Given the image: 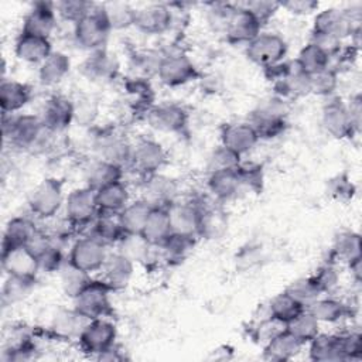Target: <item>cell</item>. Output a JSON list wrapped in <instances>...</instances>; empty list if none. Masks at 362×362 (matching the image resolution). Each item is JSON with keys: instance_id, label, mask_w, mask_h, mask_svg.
Returning a JSON list of instances; mask_svg holds the SVG:
<instances>
[{"instance_id": "obj_1", "label": "cell", "mask_w": 362, "mask_h": 362, "mask_svg": "<svg viewBox=\"0 0 362 362\" xmlns=\"http://www.w3.org/2000/svg\"><path fill=\"white\" fill-rule=\"evenodd\" d=\"M38 115H6L3 113V134L14 147L31 150L38 147L45 134H49Z\"/></svg>"}, {"instance_id": "obj_2", "label": "cell", "mask_w": 362, "mask_h": 362, "mask_svg": "<svg viewBox=\"0 0 362 362\" xmlns=\"http://www.w3.org/2000/svg\"><path fill=\"white\" fill-rule=\"evenodd\" d=\"M361 7L337 8L328 7L317 13L314 17L313 33L334 37L339 41L352 37L361 30Z\"/></svg>"}, {"instance_id": "obj_3", "label": "cell", "mask_w": 362, "mask_h": 362, "mask_svg": "<svg viewBox=\"0 0 362 362\" xmlns=\"http://www.w3.org/2000/svg\"><path fill=\"white\" fill-rule=\"evenodd\" d=\"M287 103L280 96L263 99L252 112L249 123L256 130L259 139H274L284 133L287 127Z\"/></svg>"}, {"instance_id": "obj_4", "label": "cell", "mask_w": 362, "mask_h": 362, "mask_svg": "<svg viewBox=\"0 0 362 362\" xmlns=\"http://www.w3.org/2000/svg\"><path fill=\"white\" fill-rule=\"evenodd\" d=\"M64 184L58 178L42 180L31 192L28 206L31 214L42 221L55 218L64 208Z\"/></svg>"}, {"instance_id": "obj_5", "label": "cell", "mask_w": 362, "mask_h": 362, "mask_svg": "<svg viewBox=\"0 0 362 362\" xmlns=\"http://www.w3.org/2000/svg\"><path fill=\"white\" fill-rule=\"evenodd\" d=\"M109 255L107 245L95 238L90 233H86L81 238H78L69 249L68 253V262L86 272V273H93L102 269L106 257Z\"/></svg>"}, {"instance_id": "obj_6", "label": "cell", "mask_w": 362, "mask_h": 362, "mask_svg": "<svg viewBox=\"0 0 362 362\" xmlns=\"http://www.w3.org/2000/svg\"><path fill=\"white\" fill-rule=\"evenodd\" d=\"M64 212L65 218L74 225L75 229L89 228L99 214L96 191L88 185L72 189L65 197Z\"/></svg>"}, {"instance_id": "obj_7", "label": "cell", "mask_w": 362, "mask_h": 362, "mask_svg": "<svg viewBox=\"0 0 362 362\" xmlns=\"http://www.w3.org/2000/svg\"><path fill=\"white\" fill-rule=\"evenodd\" d=\"M112 288L100 279L92 281L74 298V308L86 320L107 317L112 311Z\"/></svg>"}, {"instance_id": "obj_8", "label": "cell", "mask_w": 362, "mask_h": 362, "mask_svg": "<svg viewBox=\"0 0 362 362\" xmlns=\"http://www.w3.org/2000/svg\"><path fill=\"white\" fill-rule=\"evenodd\" d=\"M110 31L112 30L106 18L103 17L99 6H95V8L89 14H86L76 24H74V38L76 44L90 52L103 49Z\"/></svg>"}, {"instance_id": "obj_9", "label": "cell", "mask_w": 362, "mask_h": 362, "mask_svg": "<svg viewBox=\"0 0 362 362\" xmlns=\"http://www.w3.org/2000/svg\"><path fill=\"white\" fill-rule=\"evenodd\" d=\"M288 45L277 33H260L246 45V57L262 68H270L283 62L287 55Z\"/></svg>"}, {"instance_id": "obj_10", "label": "cell", "mask_w": 362, "mask_h": 362, "mask_svg": "<svg viewBox=\"0 0 362 362\" xmlns=\"http://www.w3.org/2000/svg\"><path fill=\"white\" fill-rule=\"evenodd\" d=\"M157 76L165 86H182L199 76L198 68L189 57L182 52H171L161 57L157 66Z\"/></svg>"}, {"instance_id": "obj_11", "label": "cell", "mask_w": 362, "mask_h": 362, "mask_svg": "<svg viewBox=\"0 0 362 362\" xmlns=\"http://www.w3.org/2000/svg\"><path fill=\"white\" fill-rule=\"evenodd\" d=\"M117 338V329L113 322L103 318L89 320L78 337L79 346L90 355H100L112 348Z\"/></svg>"}, {"instance_id": "obj_12", "label": "cell", "mask_w": 362, "mask_h": 362, "mask_svg": "<svg viewBox=\"0 0 362 362\" xmlns=\"http://www.w3.org/2000/svg\"><path fill=\"white\" fill-rule=\"evenodd\" d=\"M167 163V151L161 143L143 139L133 146L130 164L133 168L144 177L158 173Z\"/></svg>"}, {"instance_id": "obj_13", "label": "cell", "mask_w": 362, "mask_h": 362, "mask_svg": "<svg viewBox=\"0 0 362 362\" xmlns=\"http://www.w3.org/2000/svg\"><path fill=\"white\" fill-rule=\"evenodd\" d=\"M262 27L263 25L250 11H247L240 4H235V8L226 21L223 31L229 42L247 45L262 33Z\"/></svg>"}, {"instance_id": "obj_14", "label": "cell", "mask_w": 362, "mask_h": 362, "mask_svg": "<svg viewBox=\"0 0 362 362\" xmlns=\"http://www.w3.org/2000/svg\"><path fill=\"white\" fill-rule=\"evenodd\" d=\"M171 232L181 236L195 238L201 230V208L197 202H173L168 208Z\"/></svg>"}, {"instance_id": "obj_15", "label": "cell", "mask_w": 362, "mask_h": 362, "mask_svg": "<svg viewBox=\"0 0 362 362\" xmlns=\"http://www.w3.org/2000/svg\"><path fill=\"white\" fill-rule=\"evenodd\" d=\"M171 25L173 11L170 6L164 3H151L140 8H136L133 27H136L140 33L148 35L163 34L167 30H170Z\"/></svg>"}, {"instance_id": "obj_16", "label": "cell", "mask_w": 362, "mask_h": 362, "mask_svg": "<svg viewBox=\"0 0 362 362\" xmlns=\"http://www.w3.org/2000/svg\"><path fill=\"white\" fill-rule=\"evenodd\" d=\"M148 124L165 133H182L188 126V112L177 103H163L148 109Z\"/></svg>"}, {"instance_id": "obj_17", "label": "cell", "mask_w": 362, "mask_h": 362, "mask_svg": "<svg viewBox=\"0 0 362 362\" xmlns=\"http://www.w3.org/2000/svg\"><path fill=\"white\" fill-rule=\"evenodd\" d=\"M58 16L55 4L49 1H37L23 20L21 33L49 38L57 28Z\"/></svg>"}, {"instance_id": "obj_18", "label": "cell", "mask_w": 362, "mask_h": 362, "mask_svg": "<svg viewBox=\"0 0 362 362\" xmlns=\"http://www.w3.org/2000/svg\"><path fill=\"white\" fill-rule=\"evenodd\" d=\"M38 116L48 132H62L74 122V100L62 95H54L45 100Z\"/></svg>"}, {"instance_id": "obj_19", "label": "cell", "mask_w": 362, "mask_h": 362, "mask_svg": "<svg viewBox=\"0 0 362 362\" xmlns=\"http://www.w3.org/2000/svg\"><path fill=\"white\" fill-rule=\"evenodd\" d=\"M259 140L256 130L249 122L228 123L221 130V144L240 157L252 151Z\"/></svg>"}, {"instance_id": "obj_20", "label": "cell", "mask_w": 362, "mask_h": 362, "mask_svg": "<svg viewBox=\"0 0 362 362\" xmlns=\"http://www.w3.org/2000/svg\"><path fill=\"white\" fill-rule=\"evenodd\" d=\"M321 124L324 130L335 139H348L355 134L346 106L341 99H329L321 112Z\"/></svg>"}, {"instance_id": "obj_21", "label": "cell", "mask_w": 362, "mask_h": 362, "mask_svg": "<svg viewBox=\"0 0 362 362\" xmlns=\"http://www.w3.org/2000/svg\"><path fill=\"white\" fill-rule=\"evenodd\" d=\"M100 270L102 280L112 288V291H119L129 286L134 274V263L117 250L109 252Z\"/></svg>"}, {"instance_id": "obj_22", "label": "cell", "mask_w": 362, "mask_h": 362, "mask_svg": "<svg viewBox=\"0 0 362 362\" xmlns=\"http://www.w3.org/2000/svg\"><path fill=\"white\" fill-rule=\"evenodd\" d=\"M1 267L7 276L37 277L40 272L37 257L27 246L1 249Z\"/></svg>"}, {"instance_id": "obj_23", "label": "cell", "mask_w": 362, "mask_h": 362, "mask_svg": "<svg viewBox=\"0 0 362 362\" xmlns=\"http://www.w3.org/2000/svg\"><path fill=\"white\" fill-rule=\"evenodd\" d=\"M177 182L163 174H151L146 177L143 185V197L148 204L158 208H168L177 201Z\"/></svg>"}, {"instance_id": "obj_24", "label": "cell", "mask_w": 362, "mask_h": 362, "mask_svg": "<svg viewBox=\"0 0 362 362\" xmlns=\"http://www.w3.org/2000/svg\"><path fill=\"white\" fill-rule=\"evenodd\" d=\"M95 150H96L98 158L124 167L126 164H130L133 146L127 141L126 137L120 134L106 133L98 137L95 143Z\"/></svg>"}, {"instance_id": "obj_25", "label": "cell", "mask_w": 362, "mask_h": 362, "mask_svg": "<svg viewBox=\"0 0 362 362\" xmlns=\"http://www.w3.org/2000/svg\"><path fill=\"white\" fill-rule=\"evenodd\" d=\"M239 167L209 173L208 189L215 199L228 201L240 192L243 188V181Z\"/></svg>"}, {"instance_id": "obj_26", "label": "cell", "mask_w": 362, "mask_h": 362, "mask_svg": "<svg viewBox=\"0 0 362 362\" xmlns=\"http://www.w3.org/2000/svg\"><path fill=\"white\" fill-rule=\"evenodd\" d=\"M308 356L315 362L345 361L342 334H318L308 342Z\"/></svg>"}, {"instance_id": "obj_27", "label": "cell", "mask_w": 362, "mask_h": 362, "mask_svg": "<svg viewBox=\"0 0 362 362\" xmlns=\"http://www.w3.org/2000/svg\"><path fill=\"white\" fill-rule=\"evenodd\" d=\"M49 38L20 33L14 44L16 57L28 64H41L52 52Z\"/></svg>"}, {"instance_id": "obj_28", "label": "cell", "mask_w": 362, "mask_h": 362, "mask_svg": "<svg viewBox=\"0 0 362 362\" xmlns=\"http://www.w3.org/2000/svg\"><path fill=\"white\" fill-rule=\"evenodd\" d=\"M31 88L27 83L14 79H3L0 83L1 113L16 115V112L21 110L31 100Z\"/></svg>"}, {"instance_id": "obj_29", "label": "cell", "mask_w": 362, "mask_h": 362, "mask_svg": "<svg viewBox=\"0 0 362 362\" xmlns=\"http://www.w3.org/2000/svg\"><path fill=\"white\" fill-rule=\"evenodd\" d=\"M123 167L102 158H95L85 168V185L98 191L109 184L122 181Z\"/></svg>"}, {"instance_id": "obj_30", "label": "cell", "mask_w": 362, "mask_h": 362, "mask_svg": "<svg viewBox=\"0 0 362 362\" xmlns=\"http://www.w3.org/2000/svg\"><path fill=\"white\" fill-rule=\"evenodd\" d=\"M276 88L279 90V96H290V98H301L310 95V75L305 74L297 62H287L286 72L280 81L276 82Z\"/></svg>"}, {"instance_id": "obj_31", "label": "cell", "mask_w": 362, "mask_h": 362, "mask_svg": "<svg viewBox=\"0 0 362 362\" xmlns=\"http://www.w3.org/2000/svg\"><path fill=\"white\" fill-rule=\"evenodd\" d=\"M96 202L99 212L120 214L130 202V192L124 181L109 184L96 191Z\"/></svg>"}, {"instance_id": "obj_32", "label": "cell", "mask_w": 362, "mask_h": 362, "mask_svg": "<svg viewBox=\"0 0 362 362\" xmlns=\"http://www.w3.org/2000/svg\"><path fill=\"white\" fill-rule=\"evenodd\" d=\"M88 321L89 320L81 315L74 307L69 310L61 308L52 317L51 332L61 339H74L79 337Z\"/></svg>"}, {"instance_id": "obj_33", "label": "cell", "mask_w": 362, "mask_h": 362, "mask_svg": "<svg viewBox=\"0 0 362 362\" xmlns=\"http://www.w3.org/2000/svg\"><path fill=\"white\" fill-rule=\"evenodd\" d=\"M303 346L304 344L284 328L264 344L263 358L267 361H288L294 358Z\"/></svg>"}, {"instance_id": "obj_34", "label": "cell", "mask_w": 362, "mask_h": 362, "mask_svg": "<svg viewBox=\"0 0 362 362\" xmlns=\"http://www.w3.org/2000/svg\"><path fill=\"white\" fill-rule=\"evenodd\" d=\"M37 232H38V228L30 218L14 216L6 225L1 247L11 249V247L27 246Z\"/></svg>"}, {"instance_id": "obj_35", "label": "cell", "mask_w": 362, "mask_h": 362, "mask_svg": "<svg viewBox=\"0 0 362 362\" xmlns=\"http://www.w3.org/2000/svg\"><path fill=\"white\" fill-rule=\"evenodd\" d=\"M117 69V59L106 49H98L90 52V55L82 64L83 74L88 78H92L93 81L112 79L116 75Z\"/></svg>"}, {"instance_id": "obj_36", "label": "cell", "mask_w": 362, "mask_h": 362, "mask_svg": "<svg viewBox=\"0 0 362 362\" xmlns=\"http://www.w3.org/2000/svg\"><path fill=\"white\" fill-rule=\"evenodd\" d=\"M71 59L62 51H52L49 57L40 64L38 79L44 86L58 85L69 72Z\"/></svg>"}, {"instance_id": "obj_37", "label": "cell", "mask_w": 362, "mask_h": 362, "mask_svg": "<svg viewBox=\"0 0 362 362\" xmlns=\"http://www.w3.org/2000/svg\"><path fill=\"white\" fill-rule=\"evenodd\" d=\"M171 225L167 208L153 206L141 235L153 246H161L171 236Z\"/></svg>"}, {"instance_id": "obj_38", "label": "cell", "mask_w": 362, "mask_h": 362, "mask_svg": "<svg viewBox=\"0 0 362 362\" xmlns=\"http://www.w3.org/2000/svg\"><path fill=\"white\" fill-rule=\"evenodd\" d=\"M103 243L115 245L122 239L124 235V230L122 228L119 214H106V212H99L95 221L89 226V232Z\"/></svg>"}, {"instance_id": "obj_39", "label": "cell", "mask_w": 362, "mask_h": 362, "mask_svg": "<svg viewBox=\"0 0 362 362\" xmlns=\"http://www.w3.org/2000/svg\"><path fill=\"white\" fill-rule=\"evenodd\" d=\"M153 209L144 198L130 201L126 208L119 214V219L124 233H141L146 221Z\"/></svg>"}, {"instance_id": "obj_40", "label": "cell", "mask_w": 362, "mask_h": 362, "mask_svg": "<svg viewBox=\"0 0 362 362\" xmlns=\"http://www.w3.org/2000/svg\"><path fill=\"white\" fill-rule=\"evenodd\" d=\"M116 250L136 263H146L151 259L153 249L156 246L150 245L141 233H124L122 239L116 243Z\"/></svg>"}, {"instance_id": "obj_41", "label": "cell", "mask_w": 362, "mask_h": 362, "mask_svg": "<svg viewBox=\"0 0 362 362\" xmlns=\"http://www.w3.org/2000/svg\"><path fill=\"white\" fill-rule=\"evenodd\" d=\"M317 321L325 324H335L349 314V307L334 297H320L307 308Z\"/></svg>"}, {"instance_id": "obj_42", "label": "cell", "mask_w": 362, "mask_h": 362, "mask_svg": "<svg viewBox=\"0 0 362 362\" xmlns=\"http://www.w3.org/2000/svg\"><path fill=\"white\" fill-rule=\"evenodd\" d=\"M110 30H124L133 25L136 8L124 1H106L99 6Z\"/></svg>"}, {"instance_id": "obj_43", "label": "cell", "mask_w": 362, "mask_h": 362, "mask_svg": "<svg viewBox=\"0 0 362 362\" xmlns=\"http://www.w3.org/2000/svg\"><path fill=\"white\" fill-rule=\"evenodd\" d=\"M59 281L65 296L74 300L92 281V276L90 273H86L72 266L66 260L64 266L59 269Z\"/></svg>"}, {"instance_id": "obj_44", "label": "cell", "mask_w": 362, "mask_h": 362, "mask_svg": "<svg viewBox=\"0 0 362 362\" xmlns=\"http://www.w3.org/2000/svg\"><path fill=\"white\" fill-rule=\"evenodd\" d=\"M286 329L305 345L320 334V322L305 308L286 324Z\"/></svg>"}, {"instance_id": "obj_45", "label": "cell", "mask_w": 362, "mask_h": 362, "mask_svg": "<svg viewBox=\"0 0 362 362\" xmlns=\"http://www.w3.org/2000/svg\"><path fill=\"white\" fill-rule=\"evenodd\" d=\"M296 62L305 74L311 75L328 68L331 58L315 44L308 42L300 49Z\"/></svg>"}, {"instance_id": "obj_46", "label": "cell", "mask_w": 362, "mask_h": 362, "mask_svg": "<svg viewBox=\"0 0 362 362\" xmlns=\"http://www.w3.org/2000/svg\"><path fill=\"white\" fill-rule=\"evenodd\" d=\"M35 286V277L7 276L1 287V301L4 304H14L27 298Z\"/></svg>"}, {"instance_id": "obj_47", "label": "cell", "mask_w": 362, "mask_h": 362, "mask_svg": "<svg viewBox=\"0 0 362 362\" xmlns=\"http://www.w3.org/2000/svg\"><path fill=\"white\" fill-rule=\"evenodd\" d=\"M269 315L277 321H280L281 324H287L290 320H293L297 314H300L303 310H305L304 307H301L291 296H288L286 291H281L279 294H276L269 305Z\"/></svg>"}, {"instance_id": "obj_48", "label": "cell", "mask_w": 362, "mask_h": 362, "mask_svg": "<svg viewBox=\"0 0 362 362\" xmlns=\"http://www.w3.org/2000/svg\"><path fill=\"white\" fill-rule=\"evenodd\" d=\"M332 253L338 259H341L346 263H351V262L362 257L359 233L354 232V230L339 232L334 240Z\"/></svg>"}, {"instance_id": "obj_49", "label": "cell", "mask_w": 362, "mask_h": 362, "mask_svg": "<svg viewBox=\"0 0 362 362\" xmlns=\"http://www.w3.org/2000/svg\"><path fill=\"white\" fill-rule=\"evenodd\" d=\"M284 291L304 308H308L317 298L322 296V291L317 286L313 276L294 280L293 283L288 284V287Z\"/></svg>"}, {"instance_id": "obj_50", "label": "cell", "mask_w": 362, "mask_h": 362, "mask_svg": "<svg viewBox=\"0 0 362 362\" xmlns=\"http://www.w3.org/2000/svg\"><path fill=\"white\" fill-rule=\"evenodd\" d=\"M201 208V230L199 236H206L215 239L216 236L221 235V232L226 226V219L225 214L215 206H204L199 205Z\"/></svg>"}, {"instance_id": "obj_51", "label": "cell", "mask_w": 362, "mask_h": 362, "mask_svg": "<svg viewBox=\"0 0 362 362\" xmlns=\"http://www.w3.org/2000/svg\"><path fill=\"white\" fill-rule=\"evenodd\" d=\"M194 243L195 238L171 233V236L161 246H158V249L164 260H182L194 247Z\"/></svg>"}, {"instance_id": "obj_52", "label": "cell", "mask_w": 362, "mask_h": 362, "mask_svg": "<svg viewBox=\"0 0 362 362\" xmlns=\"http://www.w3.org/2000/svg\"><path fill=\"white\" fill-rule=\"evenodd\" d=\"M54 4L57 16L72 24H76L81 18H83L95 8L93 3L85 0H61Z\"/></svg>"}, {"instance_id": "obj_53", "label": "cell", "mask_w": 362, "mask_h": 362, "mask_svg": "<svg viewBox=\"0 0 362 362\" xmlns=\"http://www.w3.org/2000/svg\"><path fill=\"white\" fill-rule=\"evenodd\" d=\"M338 86L337 69L328 66L310 75V92L320 96H331Z\"/></svg>"}, {"instance_id": "obj_54", "label": "cell", "mask_w": 362, "mask_h": 362, "mask_svg": "<svg viewBox=\"0 0 362 362\" xmlns=\"http://www.w3.org/2000/svg\"><path fill=\"white\" fill-rule=\"evenodd\" d=\"M240 156L236 154L235 151L229 150L228 147L219 144L209 156L208 160V170L209 173L219 171V170H230V168H238L240 163Z\"/></svg>"}, {"instance_id": "obj_55", "label": "cell", "mask_w": 362, "mask_h": 362, "mask_svg": "<svg viewBox=\"0 0 362 362\" xmlns=\"http://www.w3.org/2000/svg\"><path fill=\"white\" fill-rule=\"evenodd\" d=\"M99 112L98 102L90 96H82L74 102V122L81 126L93 123Z\"/></svg>"}, {"instance_id": "obj_56", "label": "cell", "mask_w": 362, "mask_h": 362, "mask_svg": "<svg viewBox=\"0 0 362 362\" xmlns=\"http://www.w3.org/2000/svg\"><path fill=\"white\" fill-rule=\"evenodd\" d=\"M313 279L315 280L322 294L332 293L339 284V273L332 263H325L320 266L317 272L313 274Z\"/></svg>"}, {"instance_id": "obj_57", "label": "cell", "mask_w": 362, "mask_h": 362, "mask_svg": "<svg viewBox=\"0 0 362 362\" xmlns=\"http://www.w3.org/2000/svg\"><path fill=\"white\" fill-rule=\"evenodd\" d=\"M240 6L245 7L247 11H250L262 25L267 24L280 8L279 1H270V0L247 1V3H243Z\"/></svg>"}, {"instance_id": "obj_58", "label": "cell", "mask_w": 362, "mask_h": 362, "mask_svg": "<svg viewBox=\"0 0 362 362\" xmlns=\"http://www.w3.org/2000/svg\"><path fill=\"white\" fill-rule=\"evenodd\" d=\"M342 346L345 354V361L359 359L362 355V339L359 332L342 334Z\"/></svg>"}, {"instance_id": "obj_59", "label": "cell", "mask_w": 362, "mask_h": 362, "mask_svg": "<svg viewBox=\"0 0 362 362\" xmlns=\"http://www.w3.org/2000/svg\"><path fill=\"white\" fill-rule=\"evenodd\" d=\"M310 42H313L318 48H321L329 58L337 57L339 54L341 44H342V41H339V40H337L334 37L324 35V34H317V33H313Z\"/></svg>"}, {"instance_id": "obj_60", "label": "cell", "mask_w": 362, "mask_h": 362, "mask_svg": "<svg viewBox=\"0 0 362 362\" xmlns=\"http://www.w3.org/2000/svg\"><path fill=\"white\" fill-rule=\"evenodd\" d=\"M346 112L352 124V129L356 133L361 132V123H362V98L359 93L349 98L348 103H345Z\"/></svg>"}, {"instance_id": "obj_61", "label": "cell", "mask_w": 362, "mask_h": 362, "mask_svg": "<svg viewBox=\"0 0 362 362\" xmlns=\"http://www.w3.org/2000/svg\"><path fill=\"white\" fill-rule=\"evenodd\" d=\"M318 1L314 0H288L280 3V8H286L287 11L297 16H307L314 13L318 8Z\"/></svg>"}, {"instance_id": "obj_62", "label": "cell", "mask_w": 362, "mask_h": 362, "mask_svg": "<svg viewBox=\"0 0 362 362\" xmlns=\"http://www.w3.org/2000/svg\"><path fill=\"white\" fill-rule=\"evenodd\" d=\"M361 262H362V257H359V259H356V260L348 263V267H349V270H351V274H352L355 283H359V281H361V277H362V273H361Z\"/></svg>"}]
</instances>
